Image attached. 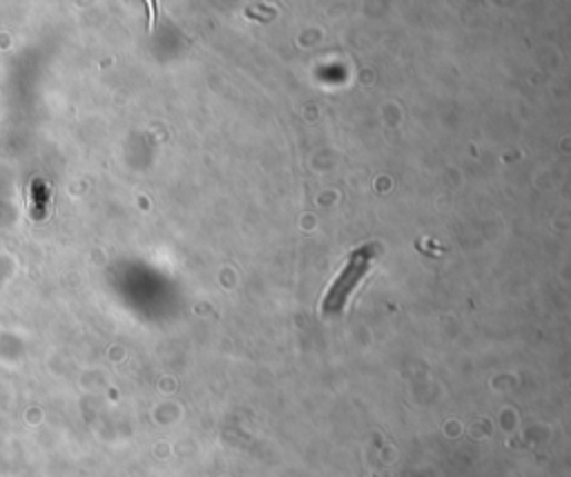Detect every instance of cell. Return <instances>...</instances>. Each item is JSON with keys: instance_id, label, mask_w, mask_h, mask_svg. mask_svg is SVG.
Here are the masks:
<instances>
[{"instance_id": "cell-1", "label": "cell", "mask_w": 571, "mask_h": 477, "mask_svg": "<svg viewBox=\"0 0 571 477\" xmlns=\"http://www.w3.org/2000/svg\"><path fill=\"white\" fill-rule=\"evenodd\" d=\"M373 255H375V246H373V244H366V246H362L360 250H355V252L348 257L344 270L339 272V277L335 279V284L331 286V290L326 292V299H324V306H322V310H324L326 315H337V312H342V308H344L346 299L351 297L353 288H355V286L360 284V279L366 275V270H368V266H371V261H373Z\"/></svg>"}]
</instances>
